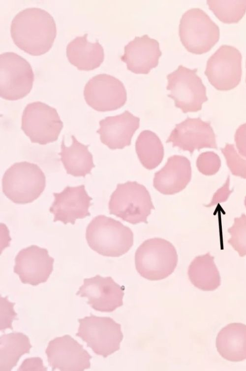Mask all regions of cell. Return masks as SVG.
I'll use <instances>...</instances> for the list:
<instances>
[{
  "label": "cell",
  "instance_id": "cell-32",
  "mask_svg": "<svg viewBox=\"0 0 246 371\" xmlns=\"http://www.w3.org/2000/svg\"><path fill=\"white\" fill-rule=\"evenodd\" d=\"M235 141L239 154L246 159V123L241 125L237 130Z\"/></svg>",
  "mask_w": 246,
  "mask_h": 371
},
{
  "label": "cell",
  "instance_id": "cell-23",
  "mask_svg": "<svg viewBox=\"0 0 246 371\" xmlns=\"http://www.w3.org/2000/svg\"><path fill=\"white\" fill-rule=\"evenodd\" d=\"M71 137L72 142L69 147L64 144L63 137L61 151L58 154L67 174L85 177L94 167L92 156L88 150V145L79 142L74 135Z\"/></svg>",
  "mask_w": 246,
  "mask_h": 371
},
{
  "label": "cell",
  "instance_id": "cell-4",
  "mask_svg": "<svg viewBox=\"0 0 246 371\" xmlns=\"http://www.w3.org/2000/svg\"><path fill=\"white\" fill-rule=\"evenodd\" d=\"M45 186L46 177L41 169L26 161L12 165L2 178L3 193L15 203L32 202L42 194Z\"/></svg>",
  "mask_w": 246,
  "mask_h": 371
},
{
  "label": "cell",
  "instance_id": "cell-34",
  "mask_svg": "<svg viewBox=\"0 0 246 371\" xmlns=\"http://www.w3.org/2000/svg\"><path fill=\"white\" fill-rule=\"evenodd\" d=\"M245 204L246 207V197H245Z\"/></svg>",
  "mask_w": 246,
  "mask_h": 371
},
{
  "label": "cell",
  "instance_id": "cell-22",
  "mask_svg": "<svg viewBox=\"0 0 246 371\" xmlns=\"http://www.w3.org/2000/svg\"><path fill=\"white\" fill-rule=\"evenodd\" d=\"M88 34L77 36L66 47V56L69 62L79 70H93L103 62L104 54L102 46L98 41L94 43L87 40Z\"/></svg>",
  "mask_w": 246,
  "mask_h": 371
},
{
  "label": "cell",
  "instance_id": "cell-2",
  "mask_svg": "<svg viewBox=\"0 0 246 371\" xmlns=\"http://www.w3.org/2000/svg\"><path fill=\"white\" fill-rule=\"evenodd\" d=\"M86 239L90 247L104 256L119 257L133 244V233L121 222L104 215L94 217L88 225Z\"/></svg>",
  "mask_w": 246,
  "mask_h": 371
},
{
  "label": "cell",
  "instance_id": "cell-29",
  "mask_svg": "<svg viewBox=\"0 0 246 371\" xmlns=\"http://www.w3.org/2000/svg\"><path fill=\"white\" fill-rule=\"evenodd\" d=\"M220 150L232 174L246 179V159L242 157L237 153L233 144L227 143Z\"/></svg>",
  "mask_w": 246,
  "mask_h": 371
},
{
  "label": "cell",
  "instance_id": "cell-27",
  "mask_svg": "<svg viewBox=\"0 0 246 371\" xmlns=\"http://www.w3.org/2000/svg\"><path fill=\"white\" fill-rule=\"evenodd\" d=\"M216 17L224 23L238 22L246 12V0H207Z\"/></svg>",
  "mask_w": 246,
  "mask_h": 371
},
{
  "label": "cell",
  "instance_id": "cell-10",
  "mask_svg": "<svg viewBox=\"0 0 246 371\" xmlns=\"http://www.w3.org/2000/svg\"><path fill=\"white\" fill-rule=\"evenodd\" d=\"M34 74L30 63L17 54L0 55V96L10 101L21 99L31 91Z\"/></svg>",
  "mask_w": 246,
  "mask_h": 371
},
{
  "label": "cell",
  "instance_id": "cell-26",
  "mask_svg": "<svg viewBox=\"0 0 246 371\" xmlns=\"http://www.w3.org/2000/svg\"><path fill=\"white\" fill-rule=\"evenodd\" d=\"M135 149L141 164L149 170L157 167L164 157V148L160 139L150 130L141 132L135 143Z\"/></svg>",
  "mask_w": 246,
  "mask_h": 371
},
{
  "label": "cell",
  "instance_id": "cell-33",
  "mask_svg": "<svg viewBox=\"0 0 246 371\" xmlns=\"http://www.w3.org/2000/svg\"><path fill=\"white\" fill-rule=\"evenodd\" d=\"M229 176H228L225 184L215 193L211 202L208 204L207 206H213L218 202H223L227 200L232 192V190L230 191L229 189Z\"/></svg>",
  "mask_w": 246,
  "mask_h": 371
},
{
  "label": "cell",
  "instance_id": "cell-3",
  "mask_svg": "<svg viewBox=\"0 0 246 371\" xmlns=\"http://www.w3.org/2000/svg\"><path fill=\"white\" fill-rule=\"evenodd\" d=\"M178 257L169 241L155 237L145 240L137 249L135 264L137 272L150 280H159L169 276L177 267Z\"/></svg>",
  "mask_w": 246,
  "mask_h": 371
},
{
  "label": "cell",
  "instance_id": "cell-19",
  "mask_svg": "<svg viewBox=\"0 0 246 371\" xmlns=\"http://www.w3.org/2000/svg\"><path fill=\"white\" fill-rule=\"evenodd\" d=\"M161 54L158 42L145 34L136 36L126 45L121 59L132 72L147 74L157 66Z\"/></svg>",
  "mask_w": 246,
  "mask_h": 371
},
{
  "label": "cell",
  "instance_id": "cell-16",
  "mask_svg": "<svg viewBox=\"0 0 246 371\" xmlns=\"http://www.w3.org/2000/svg\"><path fill=\"white\" fill-rule=\"evenodd\" d=\"M54 261L47 249L32 245L18 253L14 272L23 283L35 286L47 280L53 271Z\"/></svg>",
  "mask_w": 246,
  "mask_h": 371
},
{
  "label": "cell",
  "instance_id": "cell-7",
  "mask_svg": "<svg viewBox=\"0 0 246 371\" xmlns=\"http://www.w3.org/2000/svg\"><path fill=\"white\" fill-rule=\"evenodd\" d=\"M77 337L93 352L104 358L118 351L123 338L121 325L112 318L92 314L79 319Z\"/></svg>",
  "mask_w": 246,
  "mask_h": 371
},
{
  "label": "cell",
  "instance_id": "cell-17",
  "mask_svg": "<svg viewBox=\"0 0 246 371\" xmlns=\"http://www.w3.org/2000/svg\"><path fill=\"white\" fill-rule=\"evenodd\" d=\"M54 201L49 211L54 214L53 221H60L63 224L74 225L77 219L90 216L89 208L92 198L84 185L75 187L66 186L60 193H54Z\"/></svg>",
  "mask_w": 246,
  "mask_h": 371
},
{
  "label": "cell",
  "instance_id": "cell-6",
  "mask_svg": "<svg viewBox=\"0 0 246 371\" xmlns=\"http://www.w3.org/2000/svg\"><path fill=\"white\" fill-rule=\"evenodd\" d=\"M179 35L188 52L202 54L208 52L218 41L219 29L204 11L193 8L183 15Z\"/></svg>",
  "mask_w": 246,
  "mask_h": 371
},
{
  "label": "cell",
  "instance_id": "cell-8",
  "mask_svg": "<svg viewBox=\"0 0 246 371\" xmlns=\"http://www.w3.org/2000/svg\"><path fill=\"white\" fill-rule=\"evenodd\" d=\"M197 70L180 65L167 75L166 89L170 91L168 97L184 113L200 110L202 104L208 100L206 87L197 75Z\"/></svg>",
  "mask_w": 246,
  "mask_h": 371
},
{
  "label": "cell",
  "instance_id": "cell-24",
  "mask_svg": "<svg viewBox=\"0 0 246 371\" xmlns=\"http://www.w3.org/2000/svg\"><path fill=\"white\" fill-rule=\"evenodd\" d=\"M188 276L191 283L204 291H213L221 284L219 272L209 252L196 257L190 264Z\"/></svg>",
  "mask_w": 246,
  "mask_h": 371
},
{
  "label": "cell",
  "instance_id": "cell-1",
  "mask_svg": "<svg viewBox=\"0 0 246 371\" xmlns=\"http://www.w3.org/2000/svg\"><path fill=\"white\" fill-rule=\"evenodd\" d=\"M10 34L20 49L30 55L39 56L52 46L57 28L53 17L47 11L39 8H27L13 19Z\"/></svg>",
  "mask_w": 246,
  "mask_h": 371
},
{
  "label": "cell",
  "instance_id": "cell-28",
  "mask_svg": "<svg viewBox=\"0 0 246 371\" xmlns=\"http://www.w3.org/2000/svg\"><path fill=\"white\" fill-rule=\"evenodd\" d=\"M231 237L228 243L236 251L240 257L246 255V215L243 213L236 217L233 225L228 229Z\"/></svg>",
  "mask_w": 246,
  "mask_h": 371
},
{
  "label": "cell",
  "instance_id": "cell-14",
  "mask_svg": "<svg viewBox=\"0 0 246 371\" xmlns=\"http://www.w3.org/2000/svg\"><path fill=\"white\" fill-rule=\"evenodd\" d=\"M52 370L84 371L90 368L92 356L83 346L69 335L51 340L46 349Z\"/></svg>",
  "mask_w": 246,
  "mask_h": 371
},
{
  "label": "cell",
  "instance_id": "cell-11",
  "mask_svg": "<svg viewBox=\"0 0 246 371\" xmlns=\"http://www.w3.org/2000/svg\"><path fill=\"white\" fill-rule=\"evenodd\" d=\"M242 56L236 48L221 45L208 59L205 74L217 90L228 91L240 82Z\"/></svg>",
  "mask_w": 246,
  "mask_h": 371
},
{
  "label": "cell",
  "instance_id": "cell-12",
  "mask_svg": "<svg viewBox=\"0 0 246 371\" xmlns=\"http://www.w3.org/2000/svg\"><path fill=\"white\" fill-rule=\"evenodd\" d=\"M84 96L87 103L94 110L105 112L122 107L127 99L123 83L115 77L105 73L97 74L86 83Z\"/></svg>",
  "mask_w": 246,
  "mask_h": 371
},
{
  "label": "cell",
  "instance_id": "cell-20",
  "mask_svg": "<svg viewBox=\"0 0 246 371\" xmlns=\"http://www.w3.org/2000/svg\"><path fill=\"white\" fill-rule=\"evenodd\" d=\"M191 178L189 160L185 157L175 155L170 157L165 166L155 173L153 185L164 195H173L184 190Z\"/></svg>",
  "mask_w": 246,
  "mask_h": 371
},
{
  "label": "cell",
  "instance_id": "cell-25",
  "mask_svg": "<svg viewBox=\"0 0 246 371\" xmlns=\"http://www.w3.org/2000/svg\"><path fill=\"white\" fill-rule=\"evenodd\" d=\"M31 347L29 337L20 332L3 334L0 337V371H10L20 358Z\"/></svg>",
  "mask_w": 246,
  "mask_h": 371
},
{
  "label": "cell",
  "instance_id": "cell-30",
  "mask_svg": "<svg viewBox=\"0 0 246 371\" xmlns=\"http://www.w3.org/2000/svg\"><path fill=\"white\" fill-rule=\"evenodd\" d=\"M196 166L199 171L203 174L213 175L218 171L221 167V160L214 152H205L198 157Z\"/></svg>",
  "mask_w": 246,
  "mask_h": 371
},
{
  "label": "cell",
  "instance_id": "cell-21",
  "mask_svg": "<svg viewBox=\"0 0 246 371\" xmlns=\"http://www.w3.org/2000/svg\"><path fill=\"white\" fill-rule=\"evenodd\" d=\"M215 346L224 359L241 362L246 359V325L231 323L222 328L217 335Z\"/></svg>",
  "mask_w": 246,
  "mask_h": 371
},
{
  "label": "cell",
  "instance_id": "cell-13",
  "mask_svg": "<svg viewBox=\"0 0 246 371\" xmlns=\"http://www.w3.org/2000/svg\"><path fill=\"white\" fill-rule=\"evenodd\" d=\"M77 295L88 298V304L101 312H110L123 304L124 287L119 285L110 276L99 275L85 278Z\"/></svg>",
  "mask_w": 246,
  "mask_h": 371
},
{
  "label": "cell",
  "instance_id": "cell-9",
  "mask_svg": "<svg viewBox=\"0 0 246 371\" xmlns=\"http://www.w3.org/2000/svg\"><path fill=\"white\" fill-rule=\"evenodd\" d=\"M62 127L56 109L45 103H30L23 111L21 129L32 143L45 145L56 141Z\"/></svg>",
  "mask_w": 246,
  "mask_h": 371
},
{
  "label": "cell",
  "instance_id": "cell-18",
  "mask_svg": "<svg viewBox=\"0 0 246 371\" xmlns=\"http://www.w3.org/2000/svg\"><path fill=\"white\" fill-rule=\"evenodd\" d=\"M97 133L102 143L111 149H123L131 144V138L139 128L140 119L129 111L114 116H108L99 122Z\"/></svg>",
  "mask_w": 246,
  "mask_h": 371
},
{
  "label": "cell",
  "instance_id": "cell-5",
  "mask_svg": "<svg viewBox=\"0 0 246 371\" xmlns=\"http://www.w3.org/2000/svg\"><path fill=\"white\" fill-rule=\"evenodd\" d=\"M109 213L132 224L147 223V218L154 209L150 193L135 181L118 184L110 197Z\"/></svg>",
  "mask_w": 246,
  "mask_h": 371
},
{
  "label": "cell",
  "instance_id": "cell-15",
  "mask_svg": "<svg viewBox=\"0 0 246 371\" xmlns=\"http://www.w3.org/2000/svg\"><path fill=\"white\" fill-rule=\"evenodd\" d=\"M166 142L172 143L173 147L188 151L191 154L195 149L217 148L210 122L203 121L200 118L188 117L176 124Z\"/></svg>",
  "mask_w": 246,
  "mask_h": 371
},
{
  "label": "cell",
  "instance_id": "cell-31",
  "mask_svg": "<svg viewBox=\"0 0 246 371\" xmlns=\"http://www.w3.org/2000/svg\"><path fill=\"white\" fill-rule=\"evenodd\" d=\"M14 305L6 298L0 297V330L12 329L11 322L17 315L13 308Z\"/></svg>",
  "mask_w": 246,
  "mask_h": 371
}]
</instances>
